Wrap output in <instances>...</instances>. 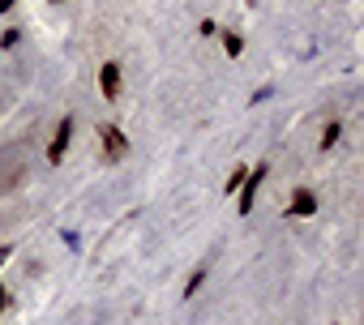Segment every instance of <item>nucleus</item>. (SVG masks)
Masks as SVG:
<instances>
[{
    "label": "nucleus",
    "instance_id": "4468645a",
    "mask_svg": "<svg viewBox=\"0 0 364 325\" xmlns=\"http://www.w3.org/2000/svg\"><path fill=\"white\" fill-rule=\"evenodd\" d=\"M9 257H14V248L5 244V248H0V270H5V261H9Z\"/></svg>",
    "mask_w": 364,
    "mask_h": 325
},
{
    "label": "nucleus",
    "instance_id": "9b49d317",
    "mask_svg": "<svg viewBox=\"0 0 364 325\" xmlns=\"http://www.w3.org/2000/svg\"><path fill=\"white\" fill-rule=\"evenodd\" d=\"M18 43H22V31H18V26H9L5 35H0V48H5V52H14Z\"/></svg>",
    "mask_w": 364,
    "mask_h": 325
},
{
    "label": "nucleus",
    "instance_id": "39448f33",
    "mask_svg": "<svg viewBox=\"0 0 364 325\" xmlns=\"http://www.w3.org/2000/svg\"><path fill=\"white\" fill-rule=\"evenodd\" d=\"M99 90H103V99H107V103H120L124 73H120V65H116V60H103V69H99Z\"/></svg>",
    "mask_w": 364,
    "mask_h": 325
},
{
    "label": "nucleus",
    "instance_id": "ddd939ff",
    "mask_svg": "<svg viewBox=\"0 0 364 325\" xmlns=\"http://www.w3.org/2000/svg\"><path fill=\"white\" fill-rule=\"evenodd\" d=\"M9 308V287H0V312Z\"/></svg>",
    "mask_w": 364,
    "mask_h": 325
},
{
    "label": "nucleus",
    "instance_id": "f03ea898",
    "mask_svg": "<svg viewBox=\"0 0 364 325\" xmlns=\"http://www.w3.org/2000/svg\"><path fill=\"white\" fill-rule=\"evenodd\" d=\"M99 145H103V162H124L129 158V137L120 124H99Z\"/></svg>",
    "mask_w": 364,
    "mask_h": 325
},
{
    "label": "nucleus",
    "instance_id": "1a4fd4ad",
    "mask_svg": "<svg viewBox=\"0 0 364 325\" xmlns=\"http://www.w3.org/2000/svg\"><path fill=\"white\" fill-rule=\"evenodd\" d=\"M206 274H210V270H206V265H198V270H193V274H189V282H185V299H193V291H198V287H202V282H206Z\"/></svg>",
    "mask_w": 364,
    "mask_h": 325
},
{
    "label": "nucleus",
    "instance_id": "2eb2a0df",
    "mask_svg": "<svg viewBox=\"0 0 364 325\" xmlns=\"http://www.w3.org/2000/svg\"><path fill=\"white\" fill-rule=\"evenodd\" d=\"M14 5H18V0H0V13H14Z\"/></svg>",
    "mask_w": 364,
    "mask_h": 325
},
{
    "label": "nucleus",
    "instance_id": "9d476101",
    "mask_svg": "<svg viewBox=\"0 0 364 325\" xmlns=\"http://www.w3.org/2000/svg\"><path fill=\"white\" fill-rule=\"evenodd\" d=\"M245 176H249V167H236V172L228 176V189H223V193H228V197H236V189L245 184Z\"/></svg>",
    "mask_w": 364,
    "mask_h": 325
},
{
    "label": "nucleus",
    "instance_id": "7ed1b4c3",
    "mask_svg": "<svg viewBox=\"0 0 364 325\" xmlns=\"http://www.w3.org/2000/svg\"><path fill=\"white\" fill-rule=\"evenodd\" d=\"M266 176H270V167H266V162L249 167L245 184L236 189V210H240V214H253V206H257V189H262V180H266Z\"/></svg>",
    "mask_w": 364,
    "mask_h": 325
},
{
    "label": "nucleus",
    "instance_id": "423d86ee",
    "mask_svg": "<svg viewBox=\"0 0 364 325\" xmlns=\"http://www.w3.org/2000/svg\"><path fill=\"white\" fill-rule=\"evenodd\" d=\"M287 214H296V219H313V214H317V197H313V189H296Z\"/></svg>",
    "mask_w": 364,
    "mask_h": 325
},
{
    "label": "nucleus",
    "instance_id": "0eeeda50",
    "mask_svg": "<svg viewBox=\"0 0 364 325\" xmlns=\"http://www.w3.org/2000/svg\"><path fill=\"white\" fill-rule=\"evenodd\" d=\"M219 39H223V52H228V56H232V60H236V56H240V52H245V39H240V35H236V31H219Z\"/></svg>",
    "mask_w": 364,
    "mask_h": 325
},
{
    "label": "nucleus",
    "instance_id": "dca6fc26",
    "mask_svg": "<svg viewBox=\"0 0 364 325\" xmlns=\"http://www.w3.org/2000/svg\"><path fill=\"white\" fill-rule=\"evenodd\" d=\"M249 5H253V0H249Z\"/></svg>",
    "mask_w": 364,
    "mask_h": 325
},
{
    "label": "nucleus",
    "instance_id": "f257e3e1",
    "mask_svg": "<svg viewBox=\"0 0 364 325\" xmlns=\"http://www.w3.org/2000/svg\"><path fill=\"white\" fill-rule=\"evenodd\" d=\"M26 184V145H9L0 150V197L18 193Z\"/></svg>",
    "mask_w": 364,
    "mask_h": 325
},
{
    "label": "nucleus",
    "instance_id": "20e7f679",
    "mask_svg": "<svg viewBox=\"0 0 364 325\" xmlns=\"http://www.w3.org/2000/svg\"><path fill=\"white\" fill-rule=\"evenodd\" d=\"M73 128H77V120H73V116H65V120L56 124V133H52V141H48V162H65L69 141H73Z\"/></svg>",
    "mask_w": 364,
    "mask_h": 325
},
{
    "label": "nucleus",
    "instance_id": "f8f14e48",
    "mask_svg": "<svg viewBox=\"0 0 364 325\" xmlns=\"http://www.w3.org/2000/svg\"><path fill=\"white\" fill-rule=\"evenodd\" d=\"M198 31H202V35H206V39H210V35H219V22H210V18H206V22H202V26H198Z\"/></svg>",
    "mask_w": 364,
    "mask_h": 325
},
{
    "label": "nucleus",
    "instance_id": "6e6552de",
    "mask_svg": "<svg viewBox=\"0 0 364 325\" xmlns=\"http://www.w3.org/2000/svg\"><path fill=\"white\" fill-rule=\"evenodd\" d=\"M338 137H343V124H338V120H330V124H326V128H321V141H317V150H321V154H326V150H330V145H334V141H338Z\"/></svg>",
    "mask_w": 364,
    "mask_h": 325
}]
</instances>
